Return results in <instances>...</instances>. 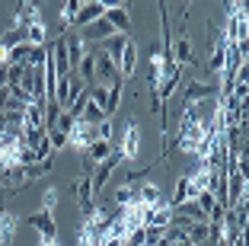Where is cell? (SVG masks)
<instances>
[{"label":"cell","instance_id":"6da1fadb","mask_svg":"<svg viewBox=\"0 0 249 246\" xmlns=\"http://www.w3.org/2000/svg\"><path fill=\"white\" fill-rule=\"evenodd\" d=\"M87 93V83H83L77 74H64V77H58V87H54V102H58L61 109H71L73 102H77V96Z\"/></svg>","mask_w":249,"mask_h":246},{"label":"cell","instance_id":"7a4b0ae2","mask_svg":"<svg viewBox=\"0 0 249 246\" xmlns=\"http://www.w3.org/2000/svg\"><path fill=\"white\" fill-rule=\"evenodd\" d=\"M26 224L36 230V237L38 240H58L61 237V230H58V221H54V211H45V208H36L32 214H26L22 217Z\"/></svg>","mask_w":249,"mask_h":246},{"label":"cell","instance_id":"3957f363","mask_svg":"<svg viewBox=\"0 0 249 246\" xmlns=\"http://www.w3.org/2000/svg\"><path fill=\"white\" fill-rule=\"evenodd\" d=\"M240 202H249L246 173H240L236 167H227V208H233Z\"/></svg>","mask_w":249,"mask_h":246},{"label":"cell","instance_id":"277c9868","mask_svg":"<svg viewBox=\"0 0 249 246\" xmlns=\"http://www.w3.org/2000/svg\"><path fill=\"white\" fill-rule=\"evenodd\" d=\"M73 202H77V208H80L83 217L96 208V192H93V182H89V173L73 179Z\"/></svg>","mask_w":249,"mask_h":246},{"label":"cell","instance_id":"5b68a950","mask_svg":"<svg viewBox=\"0 0 249 246\" xmlns=\"http://www.w3.org/2000/svg\"><path fill=\"white\" fill-rule=\"evenodd\" d=\"M115 147L122 151L124 160H138L141 157V128H138V122L124 125V131H122V138L115 141Z\"/></svg>","mask_w":249,"mask_h":246},{"label":"cell","instance_id":"8992f818","mask_svg":"<svg viewBox=\"0 0 249 246\" xmlns=\"http://www.w3.org/2000/svg\"><path fill=\"white\" fill-rule=\"evenodd\" d=\"M77 36L83 38V45H103L106 38H112V36H115V29H112V22L106 19V16H99L96 22H89V26L77 29Z\"/></svg>","mask_w":249,"mask_h":246},{"label":"cell","instance_id":"52a82bcc","mask_svg":"<svg viewBox=\"0 0 249 246\" xmlns=\"http://www.w3.org/2000/svg\"><path fill=\"white\" fill-rule=\"evenodd\" d=\"M182 96H185V102H201V99H214L217 96V80H185L182 83Z\"/></svg>","mask_w":249,"mask_h":246},{"label":"cell","instance_id":"ba28073f","mask_svg":"<svg viewBox=\"0 0 249 246\" xmlns=\"http://www.w3.org/2000/svg\"><path fill=\"white\" fill-rule=\"evenodd\" d=\"M93 74H96V83H103V87H109V83H115V80H118L115 61H112L109 55H103L99 48L93 51Z\"/></svg>","mask_w":249,"mask_h":246},{"label":"cell","instance_id":"9c48e42d","mask_svg":"<svg viewBox=\"0 0 249 246\" xmlns=\"http://www.w3.org/2000/svg\"><path fill=\"white\" fill-rule=\"evenodd\" d=\"M115 67H118V77H122V80H128V77L138 74V42H134V38L124 42V48H122V55H118Z\"/></svg>","mask_w":249,"mask_h":246},{"label":"cell","instance_id":"30bf717a","mask_svg":"<svg viewBox=\"0 0 249 246\" xmlns=\"http://www.w3.org/2000/svg\"><path fill=\"white\" fill-rule=\"evenodd\" d=\"M93 141H96V125H87V122H77L71 128V134H67V144H71L77 153H83Z\"/></svg>","mask_w":249,"mask_h":246},{"label":"cell","instance_id":"8fae6325","mask_svg":"<svg viewBox=\"0 0 249 246\" xmlns=\"http://www.w3.org/2000/svg\"><path fill=\"white\" fill-rule=\"evenodd\" d=\"M169 51H173V58H169V61H176L179 67H182V64H192L195 51H192V38H189V32H179L176 38H169Z\"/></svg>","mask_w":249,"mask_h":246},{"label":"cell","instance_id":"7c38bea8","mask_svg":"<svg viewBox=\"0 0 249 246\" xmlns=\"http://www.w3.org/2000/svg\"><path fill=\"white\" fill-rule=\"evenodd\" d=\"M19 224H22V217L16 211H0V246L13 243L16 233H19Z\"/></svg>","mask_w":249,"mask_h":246},{"label":"cell","instance_id":"4fadbf2b","mask_svg":"<svg viewBox=\"0 0 249 246\" xmlns=\"http://www.w3.org/2000/svg\"><path fill=\"white\" fill-rule=\"evenodd\" d=\"M32 22H45V16H42V3L38 0H29V3H19L16 7V22L13 26H32Z\"/></svg>","mask_w":249,"mask_h":246},{"label":"cell","instance_id":"5bb4252c","mask_svg":"<svg viewBox=\"0 0 249 246\" xmlns=\"http://www.w3.org/2000/svg\"><path fill=\"white\" fill-rule=\"evenodd\" d=\"M198 192H195V186H192V179H189V173H182L176 179V189H173V195L166 198V205L169 208H179L182 202H189V198H195Z\"/></svg>","mask_w":249,"mask_h":246},{"label":"cell","instance_id":"9a60e30c","mask_svg":"<svg viewBox=\"0 0 249 246\" xmlns=\"http://www.w3.org/2000/svg\"><path fill=\"white\" fill-rule=\"evenodd\" d=\"M106 10L96 3V0H89V3H83L80 10H77V16L71 19V29H83V26H89V22H96L99 16H103Z\"/></svg>","mask_w":249,"mask_h":246},{"label":"cell","instance_id":"2e32d148","mask_svg":"<svg viewBox=\"0 0 249 246\" xmlns=\"http://www.w3.org/2000/svg\"><path fill=\"white\" fill-rule=\"evenodd\" d=\"M64 48H67V61H71V71L80 64V58L89 51L87 45H83V38L77 36V32H64Z\"/></svg>","mask_w":249,"mask_h":246},{"label":"cell","instance_id":"e0dca14e","mask_svg":"<svg viewBox=\"0 0 249 246\" xmlns=\"http://www.w3.org/2000/svg\"><path fill=\"white\" fill-rule=\"evenodd\" d=\"M138 205H144V208H154V205H160L163 202V189L157 186V182H141L138 186V198H134Z\"/></svg>","mask_w":249,"mask_h":246},{"label":"cell","instance_id":"ac0fdd59","mask_svg":"<svg viewBox=\"0 0 249 246\" xmlns=\"http://www.w3.org/2000/svg\"><path fill=\"white\" fill-rule=\"evenodd\" d=\"M103 16L112 22V29H115V32H122V36L131 32V13H128V7H112V10H106Z\"/></svg>","mask_w":249,"mask_h":246},{"label":"cell","instance_id":"d6986e66","mask_svg":"<svg viewBox=\"0 0 249 246\" xmlns=\"http://www.w3.org/2000/svg\"><path fill=\"white\" fill-rule=\"evenodd\" d=\"M115 151V141H106V138H96L93 144L87 147V151H83V157L89 160V163H99V160H106L109 157V153Z\"/></svg>","mask_w":249,"mask_h":246},{"label":"cell","instance_id":"ffe728a7","mask_svg":"<svg viewBox=\"0 0 249 246\" xmlns=\"http://www.w3.org/2000/svg\"><path fill=\"white\" fill-rule=\"evenodd\" d=\"M224 64H227V45H224V42H211V55H208V71L217 77V74L224 71Z\"/></svg>","mask_w":249,"mask_h":246},{"label":"cell","instance_id":"44dd1931","mask_svg":"<svg viewBox=\"0 0 249 246\" xmlns=\"http://www.w3.org/2000/svg\"><path fill=\"white\" fill-rule=\"evenodd\" d=\"M3 51H7V64H29V61H32V51H36V45L19 42V45H13V48H3Z\"/></svg>","mask_w":249,"mask_h":246},{"label":"cell","instance_id":"7402d4cb","mask_svg":"<svg viewBox=\"0 0 249 246\" xmlns=\"http://www.w3.org/2000/svg\"><path fill=\"white\" fill-rule=\"evenodd\" d=\"M134 198H138V186H128V182H122V186H118L115 192H112L109 202L115 205V208H128V205H131Z\"/></svg>","mask_w":249,"mask_h":246},{"label":"cell","instance_id":"603a6c76","mask_svg":"<svg viewBox=\"0 0 249 246\" xmlns=\"http://www.w3.org/2000/svg\"><path fill=\"white\" fill-rule=\"evenodd\" d=\"M103 240H106V233L89 224H80V230H77V246H103Z\"/></svg>","mask_w":249,"mask_h":246},{"label":"cell","instance_id":"cb8c5ba5","mask_svg":"<svg viewBox=\"0 0 249 246\" xmlns=\"http://www.w3.org/2000/svg\"><path fill=\"white\" fill-rule=\"evenodd\" d=\"M77 122H87V125H99V122H106V112L99 106H96L93 99H87V106L80 109V115H77Z\"/></svg>","mask_w":249,"mask_h":246},{"label":"cell","instance_id":"d4e9b609","mask_svg":"<svg viewBox=\"0 0 249 246\" xmlns=\"http://www.w3.org/2000/svg\"><path fill=\"white\" fill-rule=\"evenodd\" d=\"M26 42L29 45H48V26H45V22L26 26Z\"/></svg>","mask_w":249,"mask_h":246},{"label":"cell","instance_id":"484cf974","mask_svg":"<svg viewBox=\"0 0 249 246\" xmlns=\"http://www.w3.org/2000/svg\"><path fill=\"white\" fill-rule=\"evenodd\" d=\"M26 42V29L22 26H13V29H7L3 36H0V48H13V45Z\"/></svg>","mask_w":249,"mask_h":246},{"label":"cell","instance_id":"4316f807","mask_svg":"<svg viewBox=\"0 0 249 246\" xmlns=\"http://www.w3.org/2000/svg\"><path fill=\"white\" fill-rule=\"evenodd\" d=\"M48 170H52V160H45V163H26V182L45 179V176H48Z\"/></svg>","mask_w":249,"mask_h":246},{"label":"cell","instance_id":"83f0119b","mask_svg":"<svg viewBox=\"0 0 249 246\" xmlns=\"http://www.w3.org/2000/svg\"><path fill=\"white\" fill-rule=\"evenodd\" d=\"M195 205H198L201 211H205V217H208V214H211V208L217 205V198H214V192H211V189H201V192L195 195Z\"/></svg>","mask_w":249,"mask_h":246},{"label":"cell","instance_id":"f1b7e54d","mask_svg":"<svg viewBox=\"0 0 249 246\" xmlns=\"http://www.w3.org/2000/svg\"><path fill=\"white\" fill-rule=\"evenodd\" d=\"M54 205H58V189L48 186V189L42 192V208H45V211H54Z\"/></svg>","mask_w":249,"mask_h":246},{"label":"cell","instance_id":"f546056e","mask_svg":"<svg viewBox=\"0 0 249 246\" xmlns=\"http://www.w3.org/2000/svg\"><path fill=\"white\" fill-rule=\"evenodd\" d=\"M103 10H112V7H128V0H96Z\"/></svg>","mask_w":249,"mask_h":246},{"label":"cell","instance_id":"4dcf8cb0","mask_svg":"<svg viewBox=\"0 0 249 246\" xmlns=\"http://www.w3.org/2000/svg\"><path fill=\"white\" fill-rule=\"evenodd\" d=\"M7 102H10V87H0V112H7Z\"/></svg>","mask_w":249,"mask_h":246},{"label":"cell","instance_id":"1f68e13d","mask_svg":"<svg viewBox=\"0 0 249 246\" xmlns=\"http://www.w3.org/2000/svg\"><path fill=\"white\" fill-rule=\"evenodd\" d=\"M0 87H7V64H0Z\"/></svg>","mask_w":249,"mask_h":246},{"label":"cell","instance_id":"d6a6232c","mask_svg":"<svg viewBox=\"0 0 249 246\" xmlns=\"http://www.w3.org/2000/svg\"><path fill=\"white\" fill-rule=\"evenodd\" d=\"M38 246H58V240H38Z\"/></svg>","mask_w":249,"mask_h":246},{"label":"cell","instance_id":"836d02e7","mask_svg":"<svg viewBox=\"0 0 249 246\" xmlns=\"http://www.w3.org/2000/svg\"><path fill=\"white\" fill-rule=\"evenodd\" d=\"M19 3H29V0H19Z\"/></svg>","mask_w":249,"mask_h":246},{"label":"cell","instance_id":"e575fe53","mask_svg":"<svg viewBox=\"0 0 249 246\" xmlns=\"http://www.w3.org/2000/svg\"><path fill=\"white\" fill-rule=\"evenodd\" d=\"M80 3H89V0H80Z\"/></svg>","mask_w":249,"mask_h":246},{"label":"cell","instance_id":"d590c367","mask_svg":"<svg viewBox=\"0 0 249 246\" xmlns=\"http://www.w3.org/2000/svg\"><path fill=\"white\" fill-rule=\"evenodd\" d=\"M38 3H42V0H38Z\"/></svg>","mask_w":249,"mask_h":246},{"label":"cell","instance_id":"8d00e7d4","mask_svg":"<svg viewBox=\"0 0 249 246\" xmlns=\"http://www.w3.org/2000/svg\"><path fill=\"white\" fill-rule=\"evenodd\" d=\"M182 3H185V0H182Z\"/></svg>","mask_w":249,"mask_h":246}]
</instances>
